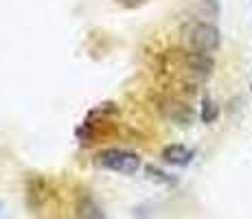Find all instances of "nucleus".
<instances>
[{"mask_svg": "<svg viewBox=\"0 0 252 219\" xmlns=\"http://www.w3.org/2000/svg\"><path fill=\"white\" fill-rule=\"evenodd\" d=\"M193 158V152L191 149H187L184 145H169V147H164L162 152V160L167 164H178V167H184V164H189Z\"/></svg>", "mask_w": 252, "mask_h": 219, "instance_id": "nucleus-3", "label": "nucleus"}, {"mask_svg": "<svg viewBox=\"0 0 252 219\" xmlns=\"http://www.w3.org/2000/svg\"><path fill=\"white\" fill-rule=\"evenodd\" d=\"M184 40H187L189 51H195V53H204V55H211L220 48V31L217 27L208 22H193L191 27L184 31Z\"/></svg>", "mask_w": 252, "mask_h": 219, "instance_id": "nucleus-1", "label": "nucleus"}, {"mask_svg": "<svg viewBox=\"0 0 252 219\" xmlns=\"http://www.w3.org/2000/svg\"><path fill=\"white\" fill-rule=\"evenodd\" d=\"M96 164L114 173L132 175L140 169V158L127 149H105L96 156Z\"/></svg>", "mask_w": 252, "mask_h": 219, "instance_id": "nucleus-2", "label": "nucleus"}, {"mask_svg": "<svg viewBox=\"0 0 252 219\" xmlns=\"http://www.w3.org/2000/svg\"><path fill=\"white\" fill-rule=\"evenodd\" d=\"M215 116H217V108L211 103V101H206V103H204V114H202V119H204L206 123H211V121H215Z\"/></svg>", "mask_w": 252, "mask_h": 219, "instance_id": "nucleus-4", "label": "nucleus"}]
</instances>
